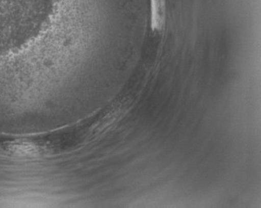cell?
Masks as SVG:
<instances>
[{
	"mask_svg": "<svg viewBox=\"0 0 261 208\" xmlns=\"http://www.w3.org/2000/svg\"><path fill=\"white\" fill-rule=\"evenodd\" d=\"M150 27L154 32H162L166 22V0H150Z\"/></svg>",
	"mask_w": 261,
	"mask_h": 208,
	"instance_id": "1",
	"label": "cell"
}]
</instances>
